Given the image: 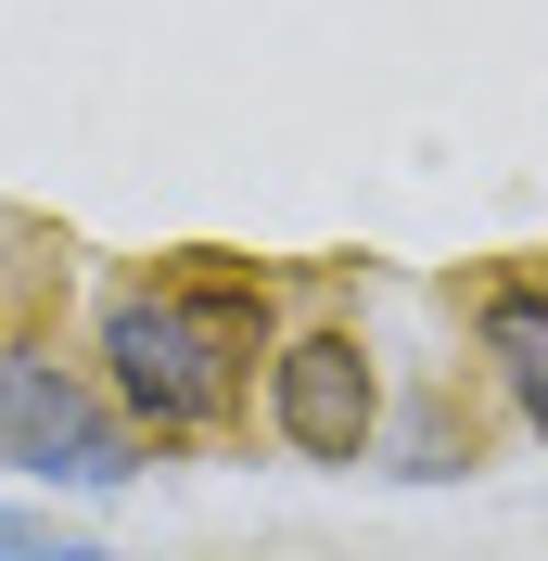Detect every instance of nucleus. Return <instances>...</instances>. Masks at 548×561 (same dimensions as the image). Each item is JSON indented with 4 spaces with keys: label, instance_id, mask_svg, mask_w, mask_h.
<instances>
[{
    "label": "nucleus",
    "instance_id": "nucleus-1",
    "mask_svg": "<svg viewBox=\"0 0 548 561\" xmlns=\"http://www.w3.org/2000/svg\"><path fill=\"white\" fill-rule=\"evenodd\" d=\"M281 345L255 268H128L90 307V383L115 396L140 447H205L255 396V357Z\"/></svg>",
    "mask_w": 548,
    "mask_h": 561
},
{
    "label": "nucleus",
    "instance_id": "nucleus-2",
    "mask_svg": "<svg viewBox=\"0 0 548 561\" xmlns=\"http://www.w3.org/2000/svg\"><path fill=\"white\" fill-rule=\"evenodd\" d=\"M0 472L52 497H128L140 485V434L115 421V396L38 332H0Z\"/></svg>",
    "mask_w": 548,
    "mask_h": 561
},
{
    "label": "nucleus",
    "instance_id": "nucleus-3",
    "mask_svg": "<svg viewBox=\"0 0 548 561\" xmlns=\"http://www.w3.org/2000/svg\"><path fill=\"white\" fill-rule=\"evenodd\" d=\"M255 409H269L281 459H307V472H357L383 447V357L357 319H307V332H281L269 370H255Z\"/></svg>",
    "mask_w": 548,
    "mask_h": 561
},
{
    "label": "nucleus",
    "instance_id": "nucleus-4",
    "mask_svg": "<svg viewBox=\"0 0 548 561\" xmlns=\"http://www.w3.org/2000/svg\"><path fill=\"white\" fill-rule=\"evenodd\" d=\"M472 357H484V383L511 396V421L548 447V268H498L472 294Z\"/></svg>",
    "mask_w": 548,
    "mask_h": 561
},
{
    "label": "nucleus",
    "instance_id": "nucleus-5",
    "mask_svg": "<svg viewBox=\"0 0 548 561\" xmlns=\"http://www.w3.org/2000/svg\"><path fill=\"white\" fill-rule=\"evenodd\" d=\"M383 472H396V485H459V472H472V421H459V396L446 383H421L409 396V421H383Z\"/></svg>",
    "mask_w": 548,
    "mask_h": 561
},
{
    "label": "nucleus",
    "instance_id": "nucleus-6",
    "mask_svg": "<svg viewBox=\"0 0 548 561\" xmlns=\"http://www.w3.org/2000/svg\"><path fill=\"white\" fill-rule=\"evenodd\" d=\"M0 561H115L103 536L52 524V511H26V497H0Z\"/></svg>",
    "mask_w": 548,
    "mask_h": 561
}]
</instances>
